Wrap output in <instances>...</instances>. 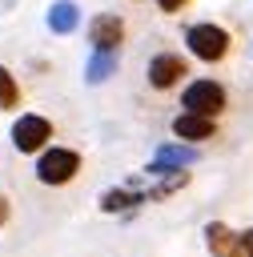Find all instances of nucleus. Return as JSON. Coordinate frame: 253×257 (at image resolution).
Listing matches in <instances>:
<instances>
[{"label":"nucleus","mask_w":253,"mask_h":257,"mask_svg":"<svg viewBox=\"0 0 253 257\" xmlns=\"http://www.w3.org/2000/svg\"><path fill=\"white\" fill-rule=\"evenodd\" d=\"M205 245H209L213 257H245L241 233H233L225 221H209V225H205Z\"/></svg>","instance_id":"39448f33"},{"label":"nucleus","mask_w":253,"mask_h":257,"mask_svg":"<svg viewBox=\"0 0 253 257\" xmlns=\"http://www.w3.org/2000/svg\"><path fill=\"white\" fill-rule=\"evenodd\" d=\"M173 133H177L181 141H209V137L217 133V124H213L209 116H197V112H181V116H173Z\"/></svg>","instance_id":"6e6552de"},{"label":"nucleus","mask_w":253,"mask_h":257,"mask_svg":"<svg viewBox=\"0 0 253 257\" xmlns=\"http://www.w3.org/2000/svg\"><path fill=\"white\" fill-rule=\"evenodd\" d=\"M181 76H185V60H181V56L161 52V56L149 60V84H153V88H173Z\"/></svg>","instance_id":"0eeeda50"},{"label":"nucleus","mask_w":253,"mask_h":257,"mask_svg":"<svg viewBox=\"0 0 253 257\" xmlns=\"http://www.w3.org/2000/svg\"><path fill=\"white\" fill-rule=\"evenodd\" d=\"M8 221V201H4V193H0V225Z\"/></svg>","instance_id":"2eb2a0df"},{"label":"nucleus","mask_w":253,"mask_h":257,"mask_svg":"<svg viewBox=\"0 0 253 257\" xmlns=\"http://www.w3.org/2000/svg\"><path fill=\"white\" fill-rule=\"evenodd\" d=\"M241 245H245V257H253V229L241 233Z\"/></svg>","instance_id":"4468645a"},{"label":"nucleus","mask_w":253,"mask_h":257,"mask_svg":"<svg viewBox=\"0 0 253 257\" xmlns=\"http://www.w3.org/2000/svg\"><path fill=\"white\" fill-rule=\"evenodd\" d=\"M16 100H20V88H16L12 72L0 64V108H16Z\"/></svg>","instance_id":"f8f14e48"},{"label":"nucleus","mask_w":253,"mask_h":257,"mask_svg":"<svg viewBox=\"0 0 253 257\" xmlns=\"http://www.w3.org/2000/svg\"><path fill=\"white\" fill-rule=\"evenodd\" d=\"M189 161H197V153L193 149H177V145H165V149H157V161L153 165H161V169H181V165H189Z\"/></svg>","instance_id":"9b49d317"},{"label":"nucleus","mask_w":253,"mask_h":257,"mask_svg":"<svg viewBox=\"0 0 253 257\" xmlns=\"http://www.w3.org/2000/svg\"><path fill=\"white\" fill-rule=\"evenodd\" d=\"M76 24H80V12H76L72 0H56V4L48 8V28H52V32L64 36V32H72Z\"/></svg>","instance_id":"1a4fd4ad"},{"label":"nucleus","mask_w":253,"mask_h":257,"mask_svg":"<svg viewBox=\"0 0 253 257\" xmlns=\"http://www.w3.org/2000/svg\"><path fill=\"white\" fill-rule=\"evenodd\" d=\"M52 137V124L44 120V116H32V112H24L16 124H12V145L20 149V153H36L44 141Z\"/></svg>","instance_id":"20e7f679"},{"label":"nucleus","mask_w":253,"mask_h":257,"mask_svg":"<svg viewBox=\"0 0 253 257\" xmlns=\"http://www.w3.org/2000/svg\"><path fill=\"white\" fill-rule=\"evenodd\" d=\"M157 4H161V12H177V8H185L189 0H157Z\"/></svg>","instance_id":"ddd939ff"},{"label":"nucleus","mask_w":253,"mask_h":257,"mask_svg":"<svg viewBox=\"0 0 253 257\" xmlns=\"http://www.w3.org/2000/svg\"><path fill=\"white\" fill-rule=\"evenodd\" d=\"M76 169H80V157H76L72 149H48V153L36 161L40 185H64V181L76 177Z\"/></svg>","instance_id":"7ed1b4c3"},{"label":"nucleus","mask_w":253,"mask_h":257,"mask_svg":"<svg viewBox=\"0 0 253 257\" xmlns=\"http://www.w3.org/2000/svg\"><path fill=\"white\" fill-rule=\"evenodd\" d=\"M185 44H189V52L197 56V60H221L225 52H229V32L221 28V24H193L189 32H185Z\"/></svg>","instance_id":"f257e3e1"},{"label":"nucleus","mask_w":253,"mask_h":257,"mask_svg":"<svg viewBox=\"0 0 253 257\" xmlns=\"http://www.w3.org/2000/svg\"><path fill=\"white\" fill-rule=\"evenodd\" d=\"M120 36H124V24H120V16H96V20L88 24L92 52H116Z\"/></svg>","instance_id":"423d86ee"},{"label":"nucleus","mask_w":253,"mask_h":257,"mask_svg":"<svg viewBox=\"0 0 253 257\" xmlns=\"http://www.w3.org/2000/svg\"><path fill=\"white\" fill-rule=\"evenodd\" d=\"M112 72H116V52H92V56H88V68H84L88 84H100V80L112 76Z\"/></svg>","instance_id":"9d476101"},{"label":"nucleus","mask_w":253,"mask_h":257,"mask_svg":"<svg viewBox=\"0 0 253 257\" xmlns=\"http://www.w3.org/2000/svg\"><path fill=\"white\" fill-rule=\"evenodd\" d=\"M181 104H185V112H197V116H209V120H213V116L225 108V88H221L217 80H193V84L185 88Z\"/></svg>","instance_id":"f03ea898"}]
</instances>
